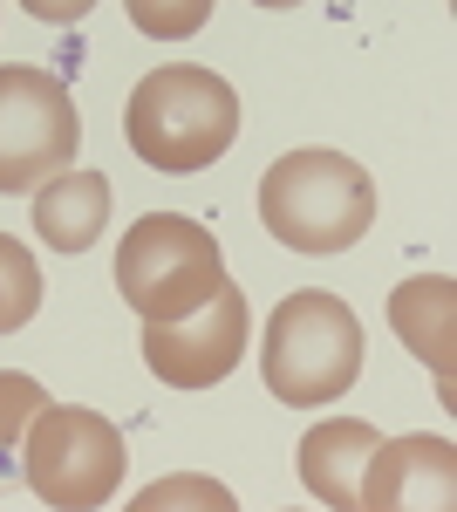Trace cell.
Segmentation results:
<instances>
[{"instance_id": "obj_1", "label": "cell", "mask_w": 457, "mask_h": 512, "mask_svg": "<svg viewBox=\"0 0 457 512\" xmlns=\"http://www.w3.org/2000/svg\"><path fill=\"white\" fill-rule=\"evenodd\" d=\"M123 137L130 151L151 164V171H205L232 151L239 137V96L219 69H198V62H164L130 89L123 103Z\"/></svg>"}, {"instance_id": "obj_2", "label": "cell", "mask_w": 457, "mask_h": 512, "mask_svg": "<svg viewBox=\"0 0 457 512\" xmlns=\"http://www.w3.org/2000/svg\"><path fill=\"white\" fill-rule=\"evenodd\" d=\"M260 226L294 253H348L376 226V178L342 151H287L260 178Z\"/></svg>"}, {"instance_id": "obj_3", "label": "cell", "mask_w": 457, "mask_h": 512, "mask_svg": "<svg viewBox=\"0 0 457 512\" xmlns=\"http://www.w3.org/2000/svg\"><path fill=\"white\" fill-rule=\"evenodd\" d=\"M260 376L287 410H321L362 376V321L342 294L301 287L267 315L260 342Z\"/></svg>"}, {"instance_id": "obj_4", "label": "cell", "mask_w": 457, "mask_h": 512, "mask_svg": "<svg viewBox=\"0 0 457 512\" xmlns=\"http://www.w3.org/2000/svg\"><path fill=\"white\" fill-rule=\"evenodd\" d=\"M219 287H226V253L212 226H198L185 212H144L116 246V294L137 308L144 328L185 321Z\"/></svg>"}, {"instance_id": "obj_5", "label": "cell", "mask_w": 457, "mask_h": 512, "mask_svg": "<svg viewBox=\"0 0 457 512\" xmlns=\"http://www.w3.org/2000/svg\"><path fill=\"white\" fill-rule=\"evenodd\" d=\"M21 478L48 512L110 506L116 485H123V431L103 410L41 403L35 424L21 431Z\"/></svg>"}, {"instance_id": "obj_6", "label": "cell", "mask_w": 457, "mask_h": 512, "mask_svg": "<svg viewBox=\"0 0 457 512\" xmlns=\"http://www.w3.org/2000/svg\"><path fill=\"white\" fill-rule=\"evenodd\" d=\"M82 151L69 82L35 62H0V192H35Z\"/></svg>"}, {"instance_id": "obj_7", "label": "cell", "mask_w": 457, "mask_h": 512, "mask_svg": "<svg viewBox=\"0 0 457 512\" xmlns=\"http://www.w3.org/2000/svg\"><path fill=\"white\" fill-rule=\"evenodd\" d=\"M246 342H253V308H246V294L226 280L185 321L144 328V362H151L157 383H171V390H212V383H226L232 369H239Z\"/></svg>"}, {"instance_id": "obj_8", "label": "cell", "mask_w": 457, "mask_h": 512, "mask_svg": "<svg viewBox=\"0 0 457 512\" xmlns=\"http://www.w3.org/2000/svg\"><path fill=\"white\" fill-rule=\"evenodd\" d=\"M457 499V444L451 437H389L369 451V465L355 478V506L362 512H403V506H451Z\"/></svg>"}, {"instance_id": "obj_9", "label": "cell", "mask_w": 457, "mask_h": 512, "mask_svg": "<svg viewBox=\"0 0 457 512\" xmlns=\"http://www.w3.org/2000/svg\"><path fill=\"white\" fill-rule=\"evenodd\" d=\"M389 328L403 335V349L430 369V383L444 396V410L457 403V280L451 274H417V280H396L389 287Z\"/></svg>"}, {"instance_id": "obj_10", "label": "cell", "mask_w": 457, "mask_h": 512, "mask_svg": "<svg viewBox=\"0 0 457 512\" xmlns=\"http://www.w3.org/2000/svg\"><path fill=\"white\" fill-rule=\"evenodd\" d=\"M35 233L48 253H89L96 239H103V226H110V178L103 171H82V164H69V171H55L48 185H35Z\"/></svg>"}, {"instance_id": "obj_11", "label": "cell", "mask_w": 457, "mask_h": 512, "mask_svg": "<svg viewBox=\"0 0 457 512\" xmlns=\"http://www.w3.org/2000/svg\"><path fill=\"white\" fill-rule=\"evenodd\" d=\"M369 451H376V424H362V417H328V424H314L301 437V485L314 506L328 512H355V478L369 465Z\"/></svg>"}, {"instance_id": "obj_12", "label": "cell", "mask_w": 457, "mask_h": 512, "mask_svg": "<svg viewBox=\"0 0 457 512\" xmlns=\"http://www.w3.org/2000/svg\"><path fill=\"white\" fill-rule=\"evenodd\" d=\"M35 315H41V267L14 233H0V335L28 328Z\"/></svg>"}, {"instance_id": "obj_13", "label": "cell", "mask_w": 457, "mask_h": 512, "mask_svg": "<svg viewBox=\"0 0 457 512\" xmlns=\"http://www.w3.org/2000/svg\"><path fill=\"white\" fill-rule=\"evenodd\" d=\"M48 403L28 369H0V478L14 472V451H21V431L35 424V410Z\"/></svg>"}, {"instance_id": "obj_14", "label": "cell", "mask_w": 457, "mask_h": 512, "mask_svg": "<svg viewBox=\"0 0 457 512\" xmlns=\"http://www.w3.org/2000/svg\"><path fill=\"white\" fill-rule=\"evenodd\" d=\"M123 7H130L137 35H151V41H191L212 21V0H123Z\"/></svg>"}, {"instance_id": "obj_15", "label": "cell", "mask_w": 457, "mask_h": 512, "mask_svg": "<svg viewBox=\"0 0 457 512\" xmlns=\"http://www.w3.org/2000/svg\"><path fill=\"white\" fill-rule=\"evenodd\" d=\"M137 512H171V506H198V512H232V492L219 478H198V472H178V478H157L151 492L130 499Z\"/></svg>"}, {"instance_id": "obj_16", "label": "cell", "mask_w": 457, "mask_h": 512, "mask_svg": "<svg viewBox=\"0 0 457 512\" xmlns=\"http://www.w3.org/2000/svg\"><path fill=\"white\" fill-rule=\"evenodd\" d=\"M21 7H28L35 21H48V28H76V21L89 14V7H96V0H21Z\"/></svg>"}, {"instance_id": "obj_17", "label": "cell", "mask_w": 457, "mask_h": 512, "mask_svg": "<svg viewBox=\"0 0 457 512\" xmlns=\"http://www.w3.org/2000/svg\"><path fill=\"white\" fill-rule=\"evenodd\" d=\"M253 7H301V0H253Z\"/></svg>"}]
</instances>
